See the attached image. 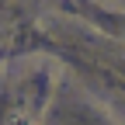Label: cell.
Wrapping results in <instances>:
<instances>
[{
    "mask_svg": "<svg viewBox=\"0 0 125 125\" xmlns=\"http://www.w3.org/2000/svg\"><path fill=\"white\" fill-rule=\"evenodd\" d=\"M10 125H35V122H31L28 115H14V118H10Z\"/></svg>",
    "mask_w": 125,
    "mask_h": 125,
    "instance_id": "obj_1",
    "label": "cell"
}]
</instances>
